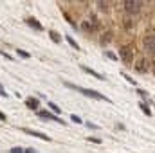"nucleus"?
<instances>
[{
	"label": "nucleus",
	"mask_w": 155,
	"mask_h": 153,
	"mask_svg": "<svg viewBox=\"0 0 155 153\" xmlns=\"http://www.w3.org/2000/svg\"><path fill=\"white\" fill-rule=\"evenodd\" d=\"M139 106H141V110H143V112H144V114L148 115V117H152V110H150V108H148V105H146V103H141V105H139Z\"/></svg>",
	"instance_id": "f8f14e48"
},
{
	"label": "nucleus",
	"mask_w": 155,
	"mask_h": 153,
	"mask_svg": "<svg viewBox=\"0 0 155 153\" xmlns=\"http://www.w3.org/2000/svg\"><path fill=\"white\" fill-rule=\"evenodd\" d=\"M40 105V101L36 99V97H29V99H25V106L29 108V110H36Z\"/></svg>",
	"instance_id": "6e6552de"
},
{
	"label": "nucleus",
	"mask_w": 155,
	"mask_h": 153,
	"mask_svg": "<svg viewBox=\"0 0 155 153\" xmlns=\"http://www.w3.org/2000/svg\"><path fill=\"white\" fill-rule=\"evenodd\" d=\"M135 69H137L139 72H148V63H146L144 60H141L139 63H135Z\"/></svg>",
	"instance_id": "1a4fd4ad"
},
{
	"label": "nucleus",
	"mask_w": 155,
	"mask_h": 153,
	"mask_svg": "<svg viewBox=\"0 0 155 153\" xmlns=\"http://www.w3.org/2000/svg\"><path fill=\"white\" fill-rule=\"evenodd\" d=\"M49 36H51V40H52L54 43H60V41H61V38H60V34H58L56 31H49Z\"/></svg>",
	"instance_id": "9b49d317"
},
{
	"label": "nucleus",
	"mask_w": 155,
	"mask_h": 153,
	"mask_svg": "<svg viewBox=\"0 0 155 153\" xmlns=\"http://www.w3.org/2000/svg\"><path fill=\"white\" fill-rule=\"evenodd\" d=\"M49 106H51V110L54 112V115H56V114H60V112H61V108H60L58 105H54V103H49Z\"/></svg>",
	"instance_id": "ddd939ff"
},
{
	"label": "nucleus",
	"mask_w": 155,
	"mask_h": 153,
	"mask_svg": "<svg viewBox=\"0 0 155 153\" xmlns=\"http://www.w3.org/2000/svg\"><path fill=\"white\" fill-rule=\"evenodd\" d=\"M144 47H146V50H148L150 54H153V47H155V38H153V34H148V36L144 38Z\"/></svg>",
	"instance_id": "423d86ee"
},
{
	"label": "nucleus",
	"mask_w": 155,
	"mask_h": 153,
	"mask_svg": "<svg viewBox=\"0 0 155 153\" xmlns=\"http://www.w3.org/2000/svg\"><path fill=\"white\" fill-rule=\"evenodd\" d=\"M22 132L24 133H27V135H33V137H36V139H41V141H51V137L49 135H45V133H40V132H36V130H29V128H22Z\"/></svg>",
	"instance_id": "20e7f679"
},
{
	"label": "nucleus",
	"mask_w": 155,
	"mask_h": 153,
	"mask_svg": "<svg viewBox=\"0 0 155 153\" xmlns=\"http://www.w3.org/2000/svg\"><path fill=\"white\" fill-rule=\"evenodd\" d=\"M24 153H36L33 148H27V150H24Z\"/></svg>",
	"instance_id": "5701e85b"
},
{
	"label": "nucleus",
	"mask_w": 155,
	"mask_h": 153,
	"mask_svg": "<svg viewBox=\"0 0 155 153\" xmlns=\"http://www.w3.org/2000/svg\"><path fill=\"white\" fill-rule=\"evenodd\" d=\"M97 5H99V9H107L108 4H107V2H97Z\"/></svg>",
	"instance_id": "a211bd4d"
},
{
	"label": "nucleus",
	"mask_w": 155,
	"mask_h": 153,
	"mask_svg": "<svg viewBox=\"0 0 155 153\" xmlns=\"http://www.w3.org/2000/svg\"><path fill=\"white\" fill-rule=\"evenodd\" d=\"M124 11L128 13V15H135V13H139V9H141V2H137V0H126L124 4Z\"/></svg>",
	"instance_id": "f03ea898"
},
{
	"label": "nucleus",
	"mask_w": 155,
	"mask_h": 153,
	"mask_svg": "<svg viewBox=\"0 0 155 153\" xmlns=\"http://www.w3.org/2000/svg\"><path fill=\"white\" fill-rule=\"evenodd\" d=\"M0 96H4V97H5V96H7V94H5V90H4V88H2V85H0Z\"/></svg>",
	"instance_id": "4be33fe9"
},
{
	"label": "nucleus",
	"mask_w": 155,
	"mask_h": 153,
	"mask_svg": "<svg viewBox=\"0 0 155 153\" xmlns=\"http://www.w3.org/2000/svg\"><path fill=\"white\" fill-rule=\"evenodd\" d=\"M119 56H121V60H123L124 63H132V60H134L132 49H130L128 45H124V47H121V49H119Z\"/></svg>",
	"instance_id": "7ed1b4c3"
},
{
	"label": "nucleus",
	"mask_w": 155,
	"mask_h": 153,
	"mask_svg": "<svg viewBox=\"0 0 155 153\" xmlns=\"http://www.w3.org/2000/svg\"><path fill=\"white\" fill-rule=\"evenodd\" d=\"M16 52H18V56H22V58H25V60H27V58L31 56L29 52H25V50H20V49H16Z\"/></svg>",
	"instance_id": "4468645a"
},
{
	"label": "nucleus",
	"mask_w": 155,
	"mask_h": 153,
	"mask_svg": "<svg viewBox=\"0 0 155 153\" xmlns=\"http://www.w3.org/2000/svg\"><path fill=\"white\" fill-rule=\"evenodd\" d=\"M107 56H108L110 60H117V56H116V54H114V52H107Z\"/></svg>",
	"instance_id": "aec40b11"
},
{
	"label": "nucleus",
	"mask_w": 155,
	"mask_h": 153,
	"mask_svg": "<svg viewBox=\"0 0 155 153\" xmlns=\"http://www.w3.org/2000/svg\"><path fill=\"white\" fill-rule=\"evenodd\" d=\"M71 121H74V122H78V124H79V122H83V121H81L78 115H71Z\"/></svg>",
	"instance_id": "f3484780"
},
{
	"label": "nucleus",
	"mask_w": 155,
	"mask_h": 153,
	"mask_svg": "<svg viewBox=\"0 0 155 153\" xmlns=\"http://www.w3.org/2000/svg\"><path fill=\"white\" fill-rule=\"evenodd\" d=\"M87 141H92V142H96V144H99V142H101V141H99V139H96V137H88Z\"/></svg>",
	"instance_id": "6ab92c4d"
},
{
	"label": "nucleus",
	"mask_w": 155,
	"mask_h": 153,
	"mask_svg": "<svg viewBox=\"0 0 155 153\" xmlns=\"http://www.w3.org/2000/svg\"><path fill=\"white\" fill-rule=\"evenodd\" d=\"M67 41H69V43H71V45H72L74 49H79V45L76 43V40H74V38H71V36H67Z\"/></svg>",
	"instance_id": "2eb2a0df"
},
{
	"label": "nucleus",
	"mask_w": 155,
	"mask_h": 153,
	"mask_svg": "<svg viewBox=\"0 0 155 153\" xmlns=\"http://www.w3.org/2000/svg\"><path fill=\"white\" fill-rule=\"evenodd\" d=\"M65 86H69V88H72V90H76V92H81L83 96H87V97H94V99H97V101H110L108 97H105L103 94H99V92H96V90H90V88H83V86H79V85H74V83H69V81H65L63 83Z\"/></svg>",
	"instance_id": "f257e3e1"
},
{
	"label": "nucleus",
	"mask_w": 155,
	"mask_h": 153,
	"mask_svg": "<svg viewBox=\"0 0 155 153\" xmlns=\"http://www.w3.org/2000/svg\"><path fill=\"white\" fill-rule=\"evenodd\" d=\"M25 22H27V25H29V27H33V29H36V31H43V25L40 24L36 18H27Z\"/></svg>",
	"instance_id": "0eeeda50"
},
{
	"label": "nucleus",
	"mask_w": 155,
	"mask_h": 153,
	"mask_svg": "<svg viewBox=\"0 0 155 153\" xmlns=\"http://www.w3.org/2000/svg\"><path fill=\"white\" fill-rule=\"evenodd\" d=\"M38 115L41 117V119H49V121H56V122H61V124H67L65 121H61L58 115L51 114V112H47V110H41V112H38Z\"/></svg>",
	"instance_id": "39448f33"
},
{
	"label": "nucleus",
	"mask_w": 155,
	"mask_h": 153,
	"mask_svg": "<svg viewBox=\"0 0 155 153\" xmlns=\"http://www.w3.org/2000/svg\"><path fill=\"white\" fill-rule=\"evenodd\" d=\"M0 121H5V115L2 114V112H0Z\"/></svg>",
	"instance_id": "b1692460"
},
{
	"label": "nucleus",
	"mask_w": 155,
	"mask_h": 153,
	"mask_svg": "<svg viewBox=\"0 0 155 153\" xmlns=\"http://www.w3.org/2000/svg\"><path fill=\"white\" fill-rule=\"evenodd\" d=\"M139 96H141V97H148V94H146L144 90H139Z\"/></svg>",
	"instance_id": "412c9836"
},
{
	"label": "nucleus",
	"mask_w": 155,
	"mask_h": 153,
	"mask_svg": "<svg viewBox=\"0 0 155 153\" xmlns=\"http://www.w3.org/2000/svg\"><path fill=\"white\" fill-rule=\"evenodd\" d=\"M9 153H24V150H22L20 146H15V148H11V151Z\"/></svg>",
	"instance_id": "dca6fc26"
},
{
	"label": "nucleus",
	"mask_w": 155,
	"mask_h": 153,
	"mask_svg": "<svg viewBox=\"0 0 155 153\" xmlns=\"http://www.w3.org/2000/svg\"><path fill=\"white\" fill-rule=\"evenodd\" d=\"M81 69H83V70H85V72H88V74H92V76H94V77H97V79H105V77L101 76V74H99V72H96V70H94V69H88V67H81Z\"/></svg>",
	"instance_id": "9d476101"
}]
</instances>
